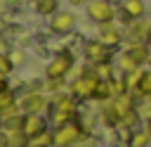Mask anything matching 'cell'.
Here are the masks:
<instances>
[{
  "mask_svg": "<svg viewBox=\"0 0 151 147\" xmlns=\"http://www.w3.org/2000/svg\"><path fill=\"white\" fill-rule=\"evenodd\" d=\"M14 104V95H12V90L7 88L5 92H0V111H5L7 107H12Z\"/></svg>",
  "mask_w": 151,
  "mask_h": 147,
  "instance_id": "2e32d148",
  "label": "cell"
},
{
  "mask_svg": "<svg viewBox=\"0 0 151 147\" xmlns=\"http://www.w3.org/2000/svg\"><path fill=\"white\" fill-rule=\"evenodd\" d=\"M71 5H80V2H85V0H68Z\"/></svg>",
  "mask_w": 151,
  "mask_h": 147,
  "instance_id": "7402d4cb",
  "label": "cell"
},
{
  "mask_svg": "<svg viewBox=\"0 0 151 147\" xmlns=\"http://www.w3.org/2000/svg\"><path fill=\"white\" fill-rule=\"evenodd\" d=\"M120 38H123V36H120V31H118L111 21L101 24V28H99V40H101V43H106V45L111 47V45H118V43H120Z\"/></svg>",
  "mask_w": 151,
  "mask_h": 147,
  "instance_id": "9c48e42d",
  "label": "cell"
},
{
  "mask_svg": "<svg viewBox=\"0 0 151 147\" xmlns=\"http://www.w3.org/2000/svg\"><path fill=\"white\" fill-rule=\"evenodd\" d=\"M87 14L99 21V24H106V21H113V7L106 2V0H92L90 7H87Z\"/></svg>",
  "mask_w": 151,
  "mask_h": 147,
  "instance_id": "6da1fadb",
  "label": "cell"
},
{
  "mask_svg": "<svg viewBox=\"0 0 151 147\" xmlns=\"http://www.w3.org/2000/svg\"><path fill=\"white\" fill-rule=\"evenodd\" d=\"M7 90V81H5V76H0V92H5Z\"/></svg>",
  "mask_w": 151,
  "mask_h": 147,
  "instance_id": "44dd1931",
  "label": "cell"
},
{
  "mask_svg": "<svg viewBox=\"0 0 151 147\" xmlns=\"http://www.w3.org/2000/svg\"><path fill=\"white\" fill-rule=\"evenodd\" d=\"M12 62H19V64H21V62H24V52H14V57H12Z\"/></svg>",
  "mask_w": 151,
  "mask_h": 147,
  "instance_id": "ffe728a7",
  "label": "cell"
},
{
  "mask_svg": "<svg viewBox=\"0 0 151 147\" xmlns=\"http://www.w3.org/2000/svg\"><path fill=\"white\" fill-rule=\"evenodd\" d=\"M78 135H80L78 126H76V123H66V126L57 128V133H54V145H59V147H71V145H76Z\"/></svg>",
  "mask_w": 151,
  "mask_h": 147,
  "instance_id": "7a4b0ae2",
  "label": "cell"
},
{
  "mask_svg": "<svg viewBox=\"0 0 151 147\" xmlns=\"http://www.w3.org/2000/svg\"><path fill=\"white\" fill-rule=\"evenodd\" d=\"M24 130H26V135L33 140V138L47 133V121H45L42 116H38V114H28V116L24 119Z\"/></svg>",
  "mask_w": 151,
  "mask_h": 147,
  "instance_id": "277c9868",
  "label": "cell"
},
{
  "mask_svg": "<svg viewBox=\"0 0 151 147\" xmlns=\"http://www.w3.org/2000/svg\"><path fill=\"white\" fill-rule=\"evenodd\" d=\"M12 71V59H7L5 55H0V76H7Z\"/></svg>",
  "mask_w": 151,
  "mask_h": 147,
  "instance_id": "ac0fdd59",
  "label": "cell"
},
{
  "mask_svg": "<svg viewBox=\"0 0 151 147\" xmlns=\"http://www.w3.org/2000/svg\"><path fill=\"white\" fill-rule=\"evenodd\" d=\"M90 2H92V0H90Z\"/></svg>",
  "mask_w": 151,
  "mask_h": 147,
  "instance_id": "d4e9b609",
  "label": "cell"
},
{
  "mask_svg": "<svg viewBox=\"0 0 151 147\" xmlns=\"http://www.w3.org/2000/svg\"><path fill=\"white\" fill-rule=\"evenodd\" d=\"M127 55H130V57H132V59H134V62H137L139 66H142L144 62H149V59H151V55H149V47H146L144 43H137V45H130V50H127Z\"/></svg>",
  "mask_w": 151,
  "mask_h": 147,
  "instance_id": "30bf717a",
  "label": "cell"
},
{
  "mask_svg": "<svg viewBox=\"0 0 151 147\" xmlns=\"http://www.w3.org/2000/svg\"><path fill=\"white\" fill-rule=\"evenodd\" d=\"M35 12L38 14H57V0H35Z\"/></svg>",
  "mask_w": 151,
  "mask_h": 147,
  "instance_id": "4fadbf2b",
  "label": "cell"
},
{
  "mask_svg": "<svg viewBox=\"0 0 151 147\" xmlns=\"http://www.w3.org/2000/svg\"><path fill=\"white\" fill-rule=\"evenodd\" d=\"M73 24H76V17H73L71 12H57V17L52 19V31L66 33V31L73 28Z\"/></svg>",
  "mask_w": 151,
  "mask_h": 147,
  "instance_id": "ba28073f",
  "label": "cell"
},
{
  "mask_svg": "<svg viewBox=\"0 0 151 147\" xmlns=\"http://www.w3.org/2000/svg\"><path fill=\"white\" fill-rule=\"evenodd\" d=\"M0 147H9V133H0Z\"/></svg>",
  "mask_w": 151,
  "mask_h": 147,
  "instance_id": "d6986e66",
  "label": "cell"
},
{
  "mask_svg": "<svg viewBox=\"0 0 151 147\" xmlns=\"http://www.w3.org/2000/svg\"><path fill=\"white\" fill-rule=\"evenodd\" d=\"M146 130H149V135H151V119H149V128H146Z\"/></svg>",
  "mask_w": 151,
  "mask_h": 147,
  "instance_id": "603a6c76",
  "label": "cell"
},
{
  "mask_svg": "<svg viewBox=\"0 0 151 147\" xmlns=\"http://www.w3.org/2000/svg\"><path fill=\"white\" fill-rule=\"evenodd\" d=\"M149 36H151V24L139 21V19H137V21L130 26V31H127V40H130V45L146 43V40H149Z\"/></svg>",
  "mask_w": 151,
  "mask_h": 147,
  "instance_id": "5b68a950",
  "label": "cell"
},
{
  "mask_svg": "<svg viewBox=\"0 0 151 147\" xmlns=\"http://www.w3.org/2000/svg\"><path fill=\"white\" fill-rule=\"evenodd\" d=\"M120 66H123V71H127V74L134 71V69H139V64H137L127 52H123V57H120Z\"/></svg>",
  "mask_w": 151,
  "mask_h": 147,
  "instance_id": "9a60e30c",
  "label": "cell"
},
{
  "mask_svg": "<svg viewBox=\"0 0 151 147\" xmlns=\"http://www.w3.org/2000/svg\"><path fill=\"white\" fill-rule=\"evenodd\" d=\"M19 107H21L24 111H28V114H38L42 107H47V100H45L42 95H38V92H28L26 97H21Z\"/></svg>",
  "mask_w": 151,
  "mask_h": 147,
  "instance_id": "52a82bcc",
  "label": "cell"
},
{
  "mask_svg": "<svg viewBox=\"0 0 151 147\" xmlns=\"http://www.w3.org/2000/svg\"><path fill=\"white\" fill-rule=\"evenodd\" d=\"M144 9H146V7H144L142 0H125V2H123V12H125L130 19H139V17L144 14Z\"/></svg>",
  "mask_w": 151,
  "mask_h": 147,
  "instance_id": "8fae6325",
  "label": "cell"
},
{
  "mask_svg": "<svg viewBox=\"0 0 151 147\" xmlns=\"http://www.w3.org/2000/svg\"><path fill=\"white\" fill-rule=\"evenodd\" d=\"M0 126H2V111H0Z\"/></svg>",
  "mask_w": 151,
  "mask_h": 147,
  "instance_id": "cb8c5ba5",
  "label": "cell"
},
{
  "mask_svg": "<svg viewBox=\"0 0 151 147\" xmlns=\"http://www.w3.org/2000/svg\"><path fill=\"white\" fill-rule=\"evenodd\" d=\"M85 55H87V59H92L94 64H101V62H109V45L106 43H101V40H92V43H87L85 45Z\"/></svg>",
  "mask_w": 151,
  "mask_h": 147,
  "instance_id": "8992f818",
  "label": "cell"
},
{
  "mask_svg": "<svg viewBox=\"0 0 151 147\" xmlns=\"http://www.w3.org/2000/svg\"><path fill=\"white\" fill-rule=\"evenodd\" d=\"M28 145H31V138L26 135L24 128L9 130V147H28Z\"/></svg>",
  "mask_w": 151,
  "mask_h": 147,
  "instance_id": "7c38bea8",
  "label": "cell"
},
{
  "mask_svg": "<svg viewBox=\"0 0 151 147\" xmlns=\"http://www.w3.org/2000/svg\"><path fill=\"white\" fill-rule=\"evenodd\" d=\"M139 92H151V71H144L142 76V83H139Z\"/></svg>",
  "mask_w": 151,
  "mask_h": 147,
  "instance_id": "e0dca14e",
  "label": "cell"
},
{
  "mask_svg": "<svg viewBox=\"0 0 151 147\" xmlns=\"http://www.w3.org/2000/svg\"><path fill=\"white\" fill-rule=\"evenodd\" d=\"M73 66V57L68 55V52H61V55H57V59L50 64V69H47V76H54V78H64L66 76V71Z\"/></svg>",
  "mask_w": 151,
  "mask_h": 147,
  "instance_id": "3957f363",
  "label": "cell"
},
{
  "mask_svg": "<svg viewBox=\"0 0 151 147\" xmlns=\"http://www.w3.org/2000/svg\"><path fill=\"white\" fill-rule=\"evenodd\" d=\"M149 142H151V135H149V130L132 133V138H130V147H146Z\"/></svg>",
  "mask_w": 151,
  "mask_h": 147,
  "instance_id": "5bb4252c",
  "label": "cell"
}]
</instances>
